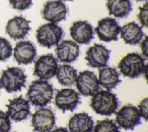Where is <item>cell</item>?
<instances>
[{"label": "cell", "mask_w": 148, "mask_h": 132, "mask_svg": "<svg viewBox=\"0 0 148 132\" xmlns=\"http://www.w3.org/2000/svg\"><path fill=\"white\" fill-rule=\"evenodd\" d=\"M36 56V49L34 44L29 41L17 42L14 48L13 56L19 64H31Z\"/></svg>", "instance_id": "cell-17"}, {"label": "cell", "mask_w": 148, "mask_h": 132, "mask_svg": "<svg viewBox=\"0 0 148 132\" xmlns=\"http://www.w3.org/2000/svg\"><path fill=\"white\" fill-rule=\"evenodd\" d=\"M56 75L61 85L69 86L75 83L77 75V70L70 65L62 64L58 67Z\"/></svg>", "instance_id": "cell-23"}, {"label": "cell", "mask_w": 148, "mask_h": 132, "mask_svg": "<svg viewBox=\"0 0 148 132\" xmlns=\"http://www.w3.org/2000/svg\"><path fill=\"white\" fill-rule=\"evenodd\" d=\"M69 31L71 36L76 43L87 45L94 38L93 27L87 21L74 22Z\"/></svg>", "instance_id": "cell-15"}, {"label": "cell", "mask_w": 148, "mask_h": 132, "mask_svg": "<svg viewBox=\"0 0 148 132\" xmlns=\"http://www.w3.org/2000/svg\"><path fill=\"white\" fill-rule=\"evenodd\" d=\"M53 92V87L48 81L36 80L29 85L27 97L33 105L43 107L51 101Z\"/></svg>", "instance_id": "cell-1"}, {"label": "cell", "mask_w": 148, "mask_h": 132, "mask_svg": "<svg viewBox=\"0 0 148 132\" xmlns=\"http://www.w3.org/2000/svg\"><path fill=\"white\" fill-rule=\"evenodd\" d=\"M99 84L107 90L115 88L121 82L116 68L104 67L99 68Z\"/></svg>", "instance_id": "cell-21"}, {"label": "cell", "mask_w": 148, "mask_h": 132, "mask_svg": "<svg viewBox=\"0 0 148 132\" xmlns=\"http://www.w3.org/2000/svg\"><path fill=\"white\" fill-rule=\"evenodd\" d=\"M141 50L142 52V54L145 57H147V47H148V39L147 37L146 36L145 39L142 41L141 44H140Z\"/></svg>", "instance_id": "cell-30"}, {"label": "cell", "mask_w": 148, "mask_h": 132, "mask_svg": "<svg viewBox=\"0 0 148 132\" xmlns=\"http://www.w3.org/2000/svg\"><path fill=\"white\" fill-rule=\"evenodd\" d=\"M135 1H145V0H135Z\"/></svg>", "instance_id": "cell-33"}, {"label": "cell", "mask_w": 148, "mask_h": 132, "mask_svg": "<svg viewBox=\"0 0 148 132\" xmlns=\"http://www.w3.org/2000/svg\"><path fill=\"white\" fill-rule=\"evenodd\" d=\"M55 123V115L49 108H40L32 115L31 125L34 131L49 132Z\"/></svg>", "instance_id": "cell-8"}, {"label": "cell", "mask_w": 148, "mask_h": 132, "mask_svg": "<svg viewBox=\"0 0 148 132\" xmlns=\"http://www.w3.org/2000/svg\"><path fill=\"white\" fill-rule=\"evenodd\" d=\"M49 132H69V131L68 130V129L66 128L61 127L56 128L51 131H50Z\"/></svg>", "instance_id": "cell-31"}, {"label": "cell", "mask_w": 148, "mask_h": 132, "mask_svg": "<svg viewBox=\"0 0 148 132\" xmlns=\"http://www.w3.org/2000/svg\"><path fill=\"white\" fill-rule=\"evenodd\" d=\"M140 116L137 107L128 104L116 112V122L125 130H133L135 126L141 124Z\"/></svg>", "instance_id": "cell-7"}, {"label": "cell", "mask_w": 148, "mask_h": 132, "mask_svg": "<svg viewBox=\"0 0 148 132\" xmlns=\"http://www.w3.org/2000/svg\"><path fill=\"white\" fill-rule=\"evenodd\" d=\"M1 83H0V90H1Z\"/></svg>", "instance_id": "cell-34"}, {"label": "cell", "mask_w": 148, "mask_h": 132, "mask_svg": "<svg viewBox=\"0 0 148 132\" xmlns=\"http://www.w3.org/2000/svg\"><path fill=\"white\" fill-rule=\"evenodd\" d=\"M81 103L79 94L72 89H62L57 91L55 105L62 113L66 111L73 112Z\"/></svg>", "instance_id": "cell-11"}, {"label": "cell", "mask_w": 148, "mask_h": 132, "mask_svg": "<svg viewBox=\"0 0 148 132\" xmlns=\"http://www.w3.org/2000/svg\"><path fill=\"white\" fill-rule=\"evenodd\" d=\"M110 54V50L103 45L94 43L86 51L85 60L88 66L92 68H101L107 65Z\"/></svg>", "instance_id": "cell-12"}, {"label": "cell", "mask_w": 148, "mask_h": 132, "mask_svg": "<svg viewBox=\"0 0 148 132\" xmlns=\"http://www.w3.org/2000/svg\"><path fill=\"white\" fill-rule=\"evenodd\" d=\"M138 109L140 117H142L146 121L148 118V99L145 98L143 99L138 106Z\"/></svg>", "instance_id": "cell-29"}, {"label": "cell", "mask_w": 148, "mask_h": 132, "mask_svg": "<svg viewBox=\"0 0 148 132\" xmlns=\"http://www.w3.org/2000/svg\"><path fill=\"white\" fill-rule=\"evenodd\" d=\"M12 46L6 38L0 37V61H5L12 54Z\"/></svg>", "instance_id": "cell-25"}, {"label": "cell", "mask_w": 148, "mask_h": 132, "mask_svg": "<svg viewBox=\"0 0 148 132\" xmlns=\"http://www.w3.org/2000/svg\"><path fill=\"white\" fill-rule=\"evenodd\" d=\"M106 5L109 14L117 18L127 17L132 10L130 0H107Z\"/></svg>", "instance_id": "cell-22"}, {"label": "cell", "mask_w": 148, "mask_h": 132, "mask_svg": "<svg viewBox=\"0 0 148 132\" xmlns=\"http://www.w3.org/2000/svg\"><path fill=\"white\" fill-rule=\"evenodd\" d=\"M10 128V118L6 113L0 110V132H9Z\"/></svg>", "instance_id": "cell-27"}, {"label": "cell", "mask_w": 148, "mask_h": 132, "mask_svg": "<svg viewBox=\"0 0 148 132\" xmlns=\"http://www.w3.org/2000/svg\"><path fill=\"white\" fill-rule=\"evenodd\" d=\"M12 8L23 11L29 9L32 5V0H9Z\"/></svg>", "instance_id": "cell-26"}, {"label": "cell", "mask_w": 148, "mask_h": 132, "mask_svg": "<svg viewBox=\"0 0 148 132\" xmlns=\"http://www.w3.org/2000/svg\"><path fill=\"white\" fill-rule=\"evenodd\" d=\"M120 37L123 39L126 44L135 45L138 44L142 38L144 33L142 27L135 22H130L120 28Z\"/></svg>", "instance_id": "cell-20"}, {"label": "cell", "mask_w": 148, "mask_h": 132, "mask_svg": "<svg viewBox=\"0 0 148 132\" xmlns=\"http://www.w3.org/2000/svg\"><path fill=\"white\" fill-rule=\"evenodd\" d=\"M68 128L71 132H92L94 121L86 112L75 113L69 120Z\"/></svg>", "instance_id": "cell-19"}, {"label": "cell", "mask_w": 148, "mask_h": 132, "mask_svg": "<svg viewBox=\"0 0 148 132\" xmlns=\"http://www.w3.org/2000/svg\"><path fill=\"white\" fill-rule=\"evenodd\" d=\"M27 75L18 67H8L3 70L0 78L1 86L8 93L20 91L25 87Z\"/></svg>", "instance_id": "cell-4"}, {"label": "cell", "mask_w": 148, "mask_h": 132, "mask_svg": "<svg viewBox=\"0 0 148 132\" xmlns=\"http://www.w3.org/2000/svg\"><path fill=\"white\" fill-rule=\"evenodd\" d=\"M58 1H72L73 0H58Z\"/></svg>", "instance_id": "cell-32"}, {"label": "cell", "mask_w": 148, "mask_h": 132, "mask_svg": "<svg viewBox=\"0 0 148 132\" xmlns=\"http://www.w3.org/2000/svg\"><path fill=\"white\" fill-rule=\"evenodd\" d=\"M6 107V114L10 119L16 122L26 119L30 114L29 101L24 99L22 96L9 100Z\"/></svg>", "instance_id": "cell-13"}, {"label": "cell", "mask_w": 148, "mask_h": 132, "mask_svg": "<svg viewBox=\"0 0 148 132\" xmlns=\"http://www.w3.org/2000/svg\"><path fill=\"white\" fill-rule=\"evenodd\" d=\"M79 92L84 96H92L99 91L98 79L94 72L85 70L80 72L75 81Z\"/></svg>", "instance_id": "cell-9"}, {"label": "cell", "mask_w": 148, "mask_h": 132, "mask_svg": "<svg viewBox=\"0 0 148 132\" xmlns=\"http://www.w3.org/2000/svg\"><path fill=\"white\" fill-rule=\"evenodd\" d=\"M93 132H120L119 126L112 119H105L97 121Z\"/></svg>", "instance_id": "cell-24"}, {"label": "cell", "mask_w": 148, "mask_h": 132, "mask_svg": "<svg viewBox=\"0 0 148 132\" xmlns=\"http://www.w3.org/2000/svg\"><path fill=\"white\" fill-rule=\"evenodd\" d=\"M63 34L64 31L61 27L55 23H48L38 28L36 38L40 46L49 49L59 43Z\"/></svg>", "instance_id": "cell-5"}, {"label": "cell", "mask_w": 148, "mask_h": 132, "mask_svg": "<svg viewBox=\"0 0 148 132\" xmlns=\"http://www.w3.org/2000/svg\"><path fill=\"white\" fill-rule=\"evenodd\" d=\"M58 68L57 59L53 54L40 56L35 63L33 74L42 80H49L56 74Z\"/></svg>", "instance_id": "cell-6"}, {"label": "cell", "mask_w": 148, "mask_h": 132, "mask_svg": "<svg viewBox=\"0 0 148 132\" xmlns=\"http://www.w3.org/2000/svg\"><path fill=\"white\" fill-rule=\"evenodd\" d=\"M120 28L116 19L108 17L98 21L95 31L101 41L109 42L118 39Z\"/></svg>", "instance_id": "cell-10"}, {"label": "cell", "mask_w": 148, "mask_h": 132, "mask_svg": "<svg viewBox=\"0 0 148 132\" xmlns=\"http://www.w3.org/2000/svg\"><path fill=\"white\" fill-rule=\"evenodd\" d=\"M57 58L63 63H72L77 58L80 53L79 45L71 40H63L57 45Z\"/></svg>", "instance_id": "cell-18"}, {"label": "cell", "mask_w": 148, "mask_h": 132, "mask_svg": "<svg viewBox=\"0 0 148 132\" xmlns=\"http://www.w3.org/2000/svg\"><path fill=\"white\" fill-rule=\"evenodd\" d=\"M68 13L66 5L61 1H49L44 5L42 16L46 21L58 23L65 19Z\"/></svg>", "instance_id": "cell-14"}, {"label": "cell", "mask_w": 148, "mask_h": 132, "mask_svg": "<svg viewBox=\"0 0 148 132\" xmlns=\"http://www.w3.org/2000/svg\"><path fill=\"white\" fill-rule=\"evenodd\" d=\"M121 74L131 79L138 78L146 70L145 59L137 53H130L125 56L117 65Z\"/></svg>", "instance_id": "cell-3"}, {"label": "cell", "mask_w": 148, "mask_h": 132, "mask_svg": "<svg viewBox=\"0 0 148 132\" xmlns=\"http://www.w3.org/2000/svg\"><path fill=\"white\" fill-rule=\"evenodd\" d=\"M139 11L138 14V20L142 27H147L148 19V6L147 2H146L142 6L139 8Z\"/></svg>", "instance_id": "cell-28"}, {"label": "cell", "mask_w": 148, "mask_h": 132, "mask_svg": "<svg viewBox=\"0 0 148 132\" xmlns=\"http://www.w3.org/2000/svg\"><path fill=\"white\" fill-rule=\"evenodd\" d=\"M30 21L21 16H17L10 19L7 23L6 31L12 39H23L31 30Z\"/></svg>", "instance_id": "cell-16"}, {"label": "cell", "mask_w": 148, "mask_h": 132, "mask_svg": "<svg viewBox=\"0 0 148 132\" xmlns=\"http://www.w3.org/2000/svg\"><path fill=\"white\" fill-rule=\"evenodd\" d=\"M90 105L96 113L110 116L118 108L119 101L115 94L109 90H102L92 96Z\"/></svg>", "instance_id": "cell-2"}]
</instances>
